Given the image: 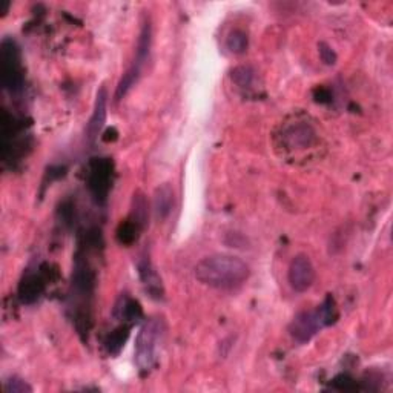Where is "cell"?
Returning a JSON list of instances; mask_svg holds the SVG:
<instances>
[{"label": "cell", "mask_w": 393, "mask_h": 393, "mask_svg": "<svg viewBox=\"0 0 393 393\" xmlns=\"http://www.w3.org/2000/svg\"><path fill=\"white\" fill-rule=\"evenodd\" d=\"M251 277L249 264L234 255L216 254L204 257L196 263L195 278L201 285L218 289L232 290L243 286Z\"/></svg>", "instance_id": "cell-1"}, {"label": "cell", "mask_w": 393, "mask_h": 393, "mask_svg": "<svg viewBox=\"0 0 393 393\" xmlns=\"http://www.w3.org/2000/svg\"><path fill=\"white\" fill-rule=\"evenodd\" d=\"M165 335V321L160 317H151L144 321L135 339V364L140 372L148 373L158 361L160 344Z\"/></svg>", "instance_id": "cell-2"}, {"label": "cell", "mask_w": 393, "mask_h": 393, "mask_svg": "<svg viewBox=\"0 0 393 393\" xmlns=\"http://www.w3.org/2000/svg\"><path fill=\"white\" fill-rule=\"evenodd\" d=\"M151 46H152V28H151V23L146 22V23H143L139 40H137L134 61H132L131 66L127 68V71L122 75L120 82H118V85H117V89H116L117 101L125 99L126 94L130 92L135 87L137 82L140 80L144 66H146V62L149 61Z\"/></svg>", "instance_id": "cell-3"}, {"label": "cell", "mask_w": 393, "mask_h": 393, "mask_svg": "<svg viewBox=\"0 0 393 393\" xmlns=\"http://www.w3.org/2000/svg\"><path fill=\"white\" fill-rule=\"evenodd\" d=\"M0 79H2L4 88L11 94L23 89L25 75L20 48L13 39H4L0 44Z\"/></svg>", "instance_id": "cell-4"}, {"label": "cell", "mask_w": 393, "mask_h": 393, "mask_svg": "<svg viewBox=\"0 0 393 393\" xmlns=\"http://www.w3.org/2000/svg\"><path fill=\"white\" fill-rule=\"evenodd\" d=\"M114 163L111 158H94L88 168V187L99 204H105L113 186Z\"/></svg>", "instance_id": "cell-5"}, {"label": "cell", "mask_w": 393, "mask_h": 393, "mask_svg": "<svg viewBox=\"0 0 393 393\" xmlns=\"http://www.w3.org/2000/svg\"><path fill=\"white\" fill-rule=\"evenodd\" d=\"M57 277V269L53 270L51 264H44L39 272H30L25 275L19 285V300L23 304H34L44 295L46 285Z\"/></svg>", "instance_id": "cell-6"}, {"label": "cell", "mask_w": 393, "mask_h": 393, "mask_svg": "<svg viewBox=\"0 0 393 393\" xmlns=\"http://www.w3.org/2000/svg\"><path fill=\"white\" fill-rule=\"evenodd\" d=\"M324 329L323 320L320 317L318 309L313 311H303L297 313L294 320L289 324V333L297 343L304 344L317 335V333Z\"/></svg>", "instance_id": "cell-7"}, {"label": "cell", "mask_w": 393, "mask_h": 393, "mask_svg": "<svg viewBox=\"0 0 393 393\" xmlns=\"http://www.w3.org/2000/svg\"><path fill=\"white\" fill-rule=\"evenodd\" d=\"M289 285L295 292L303 294L309 290L315 281V268L311 258L304 254H298L289 264Z\"/></svg>", "instance_id": "cell-8"}, {"label": "cell", "mask_w": 393, "mask_h": 393, "mask_svg": "<svg viewBox=\"0 0 393 393\" xmlns=\"http://www.w3.org/2000/svg\"><path fill=\"white\" fill-rule=\"evenodd\" d=\"M108 99L109 97H108L106 88L101 87L97 91L96 101H94V108H92V114H91V118L87 126V140L89 142V144L96 143L101 130H104L106 116H108Z\"/></svg>", "instance_id": "cell-9"}, {"label": "cell", "mask_w": 393, "mask_h": 393, "mask_svg": "<svg viewBox=\"0 0 393 393\" xmlns=\"http://www.w3.org/2000/svg\"><path fill=\"white\" fill-rule=\"evenodd\" d=\"M283 139L289 149H306L317 142V134H315L313 127L307 123H298L287 127L283 134Z\"/></svg>", "instance_id": "cell-10"}, {"label": "cell", "mask_w": 393, "mask_h": 393, "mask_svg": "<svg viewBox=\"0 0 393 393\" xmlns=\"http://www.w3.org/2000/svg\"><path fill=\"white\" fill-rule=\"evenodd\" d=\"M139 275L144 286V290H146L152 300H157V301L163 300V295H165L163 285H161V280L158 277L157 270L154 269L152 263L148 258H143L139 261Z\"/></svg>", "instance_id": "cell-11"}, {"label": "cell", "mask_w": 393, "mask_h": 393, "mask_svg": "<svg viewBox=\"0 0 393 393\" xmlns=\"http://www.w3.org/2000/svg\"><path fill=\"white\" fill-rule=\"evenodd\" d=\"M114 317L117 320H120L122 324L132 326V324L143 318V309L140 303L134 300V298H131L130 295H122L116 303Z\"/></svg>", "instance_id": "cell-12"}, {"label": "cell", "mask_w": 393, "mask_h": 393, "mask_svg": "<svg viewBox=\"0 0 393 393\" xmlns=\"http://www.w3.org/2000/svg\"><path fill=\"white\" fill-rule=\"evenodd\" d=\"M174 208V192L169 185H161L154 194V212L158 220H166Z\"/></svg>", "instance_id": "cell-13"}, {"label": "cell", "mask_w": 393, "mask_h": 393, "mask_svg": "<svg viewBox=\"0 0 393 393\" xmlns=\"http://www.w3.org/2000/svg\"><path fill=\"white\" fill-rule=\"evenodd\" d=\"M131 328L132 326H127V324H122L120 328H117L113 332L108 333L104 346L109 355H118L122 352V349L125 347L127 338H130Z\"/></svg>", "instance_id": "cell-14"}, {"label": "cell", "mask_w": 393, "mask_h": 393, "mask_svg": "<svg viewBox=\"0 0 393 393\" xmlns=\"http://www.w3.org/2000/svg\"><path fill=\"white\" fill-rule=\"evenodd\" d=\"M142 230L143 227L137 223V221H134L131 217L126 218L117 227V232H116L117 242L123 246H131L139 240Z\"/></svg>", "instance_id": "cell-15"}, {"label": "cell", "mask_w": 393, "mask_h": 393, "mask_svg": "<svg viewBox=\"0 0 393 393\" xmlns=\"http://www.w3.org/2000/svg\"><path fill=\"white\" fill-rule=\"evenodd\" d=\"M134 221H137L142 227L146 226V221L149 217V206H148V201L144 199V195L142 192H137L134 194V199H132V212L130 216Z\"/></svg>", "instance_id": "cell-16"}, {"label": "cell", "mask_w": 393, "mask_h": 393, "mask_svg": "<svg viewBox=\"0 0 393 393\" xmlns=\"http://www.w3.org/2000/svg\"><path fill=\"white\" fill-rule=\"evenodd\" d=\"M226 46L232 54H244L247 51V46H249V37L247 34L242 30H234L229 32V36L226 39Z\"/></svg>", "instance_id": "cell-17"}, {"label": "cell", "mask_w": 393, "mask_h": 393, "mask_svg": "<svg viewBox=\"0 0 393 393\" xmlns=\"http://www.w3.org/2000/svg\"><path fill=\"white\" fill-rule=\"evenodd\" d=\"M318 312H320V317L323 320V324H324V328H329L332 326V324H335L338 317H339V313H338V307H337V303L335 300H333L332 295L326 297V300H324L318 307Z\"/></svg>", "instance_id": "cell-18"}, {"label": "cell", "mask_w": 393, "mask_h": 393, "mask_svg": "<svg viewBox=\"0 0 393 393\" xmlns=\"http://www.w3.org/2000/svg\"><path fill=\"white\" fill-rule=\"evenodd\" d=\"M230 77H232V82H235L240 88H249L255 80V71L251 66H238Z\"/></svg>", "instance_id": "cell-19"}, {"label": "cell", "mask_w": 393, "mask_h": 393, "mask_svg": "<svg viewBox=\"0 0 393 393\" xmlns=\"http://www.w3.org/2000/svg\"><path fill=\"white\" fill-rule=\"evenodd\" d=\"M4 390L6 393H31L32 387L27 381H23L17 377L6 380L4 384Z\"/></svg>", "instance_id": "cell-20"}, {"label": "cell", "mask_w": 393, "mask_h": 393, "mask_svg": "<svg viewBox=\"0 0 393 393\" xmlns=\"http://www.w3.org/2000/svg\"><path fill=\"white\" fill-rule=\"evenodd\" d=\"M330 387L339 392H354L358 390V382L352 377H349V375H339V377L332 381Z\"/></svg>", "instance_id": "cell-21"}, {"label": "cell", "mask_w": 393, "mask_h": 393, "mask_svg": "<svg viewBox=\"0 0 393 393\" xmlns=\"http://www.w3.org/2000/svg\"><path fill=\"white\" fill-rule=\"evenodd\" d=\"M318 49H320V57H321V61L332 66V65H335L337 63V54H335V51H333L328 44H324V42H321V44L318 45Z\"/></svg>", "instance_id": "cell-22"}, {"label": "cell", "mask_w": 393, "mask_h": 393, "mask_svg": "<svg viewBox=\"0 0 393 393\" xmlns=\"http://www.w3.org/2000/svg\"><path fill=\"white\" fill-rule=\"evenodd\" d=\"M58 216H61V220H63L65 225L71 223L74 216V206L71 204V201H65L62 206L58 208Z\"/></svg>", "instance_id": "cell-23"}, {"label": "cell", "mask_w": 393, "mask_h": 393, "mask_svg": "<svg viewBox=\"0 0 393 393\" xmlns=\"http://www.w3.org/2000/svg\"><path fill=\"white\" fill-rule=\"evenodd\" d=\"M313 97H315V100L318 101V104H329V101L332 100V94L328 88L320 87V88L315 89Z\"/></svg>", "instance_id": "cell-24"}]
</instances>
